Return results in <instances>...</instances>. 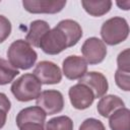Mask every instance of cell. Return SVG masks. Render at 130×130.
Listing matches in <instances>:
<instances>
[{
	"instance_id": "d4e9b609",
	"label": "cell",
	"mask_w": 130,
	"mask_h": 130,
	"mask_svg": "<svg viewBox=\"0 0 130 130\" xmlns=\"http://www.w3.org/2000/svg\"><path fill=\"white\" fill-rule=\"evenodd\" d=\"M117 5L121 8V9H124V10H128L129 9V6H130V1L129 0H126V1H123V2H117Z\"/></svg>"
},
{
	"instance_id": "e0dca14e",
	"label": "cell",
	"mask_w": 130,
	"mask_h": 130,
	"mask_svg": "<svg viewBox=\"0 0 130 130\" xmlns=\"http://www.w3.org/2000/svg\"><path fill=\"white\" fill-rule=\"evenodd\" d=\"M112 1L104 0V1H87L82 0L81 5L83 9L91 16H103L108 13L112 8Z\"/></svg>"
},
{
	"instance_id": "8fae6325",
	"label": "cell",
	"mask_w": 130,
	"mask_h": 130,
	"mask_svg": "<svg viewBox=\"0 0 130 130\" xmlns=\"http://www.w3.org/2000/svg\"><path fill=\"white\" fill-rule=\"evenodd\" d=\"M78 83L86 85L94 94V99H101L104 96L108 89H109V83L106 78V76L96 71L86 72L78 81Z\"/></svg>"
},
{
	"instance_id": "44dd1931",
	"label": "cell",
	"mask_w": 130,
	"mask_h": 130,
	"mask_svg": "<svg viewBox=\"0 0 130 130\" xmlns=\"http://www.w3.org/2000/svg\"><path fill=\"white\" fill-rule=\"evenodd\" d=\"M115 80H116V84L121 89L125 91L130 90V73L129 72L117 69L115 73Z\"/></svg>"
},
{
	"instance_id": "7402d4cb",
	"label": "cell",
	"mask_w": 130,
	"mask_h": 130,
	"mask_svg": "<svg viewBox=\"0 0 130 130\" xmlns=\"http://www.w3.org/2000/svg\"><path fill=\"white\" fill-rule=\"evenodd\" d=\"M79 130H106L103 122L94 118L85 119L79 126Z\"/></svg>"
},
{
	"instance_id": "9a60e30c",
	"label": "cell",
	"mask_w": 130,
	"mask_h": 130,
	"mask_svg": "<svg viewBox=\"0 0 130 130\" xmlns=\"http://www.w3.org/2000/svg\"><path fill=\"white\" fill-rule=\"evenodd\" d=\"M57 26L60 29H62V31L66 35L68 39L69 47L75 46L82 37V28L80 24L75 20L63 19L57 24Z\"/></svg>"
},
{
	"instance_id": "603a6c76",
	"label": "cell",
	"mask_w": 130,
	"mask_h": 130,
	"mask_svg": "<svg viewBox=\"0 0 130 130\" xmlns=\"http://www.w3.org/2000/svg\"><path fill=\"white\" fill-rule=\"evenodd\" d=\"M117 64L118 69L126 72H130V65H129V49H125L122 51L117 57Z\"/></svg>"
},
{
	"instance_id": "5bb4252c",
	"label": "cell",
	"mask_w": 130,
	"mask_h": 130,
	"mask_svg": "<svg viewBox=\"0 0 130 130\" xmlns=\"http://www.w3.org/2000/svg\"><path fill=\"white\" fill-rule=\"evenodd\" d=\"M49 30H50V25H49V23L47 21L41 20V19L34 20L29 24V28L27 30V34H26V37H25V41L30 46L39 48L42 38Z\"/></svg>"
},
{
	"instance_id": "277c9868",
	"label": "cell",
	"mask_w": 130,
	"mask_h": 130,
	"mask_svg": "<svg viewBox=\"0 0 130 130\" xmlns=\"http://www.w3.org/2000/svg\"><path fill=\"white\" fill-rule=\"evenodd\" d=\"M46 113L38 106L22 109L16 116V125L19 130H46Z\"/></svg>"
},
{
	"instance_id": "2e32d148",
	"label": "cell",
	"mask_w": 130,
	"mask_h": 130,
	"mask_svg": "<svg viewBox=\"0 0 130 130\" xmlns=\"http://www.w3.org/2000/svg\"><path fill=\"white\" fill-rule=\"evenodd\" d=\"M109 126L112 130H130V111L121 108L109 117Z\"/></svg>"
},
{
	"instance_id": "ffe728a7",
	"label": "cell",
	"mask_w": 130,
	"mask_h": 130,
	"mask_svg": "<svg viewBox=\"0 0 130 130\" xmlns=\"http://www.w3.org/2000/svg\"><path fill=\"white\" fill-rule=\"evenodd\" d=\"M11 108V103L7 95L0 92V129L5 125L7 119V113Z\"/></svg>"
},
{
	"instance_id": "5b68a950",
	"label": "cell",
	"mask_w": 130,
	"mask_h": 130,
	"mask_svg": "<svg viewBox=\"0 0 130 130\" xmlns=\"http://www.w3.org/2000/svg\"><path fill=\"white\" fill-rule=\"evenodd\" d=\"M39 48L48 55H57L69 48V43L66 35L56 25L42 38Z\"/></svg>"
},
{
	"instance_id": "9c48e42d",
	"label": "cell",
	"mask_w": 130,
	"mask_h": 130,
	"mask_svg": "<svg viewBox=\"0 0 130 130\" xmlns=\"http://www.w3.org/2000/svg\"><path fill=\"white\" fill-rule=\"evenodd\" d=\"M68 95L71 105L77 110H85L89 108L94 101V94L90 88L81 83L72 85L69 88Z\"/></svg>"
},
{
	"instance_id": "d6986e66",
	"label": "cell",
	"mask_w": 130,
	"mask_h": 130,
	"mask_svg": "<svg viewBox=\"0 0 130 130\" xmlns=\"http://www.w3.org/2000/svg\"><path fill=\"white\" fill-rule=\"evenodd\" d=\"M46 130H73V122L68 116H58L46 123Z\"/></svg>"
},
{
	"instance_id": "8992f818",
	"label": "cell",
	"mask_w": 130,
	"mask_h": 130,
	"mask_svg": "<svg viewBox=\"0 0 130 130\" xmlns=\"http://www.w3.org/2000/svg\"><path fill=\"white\" fill-rule=\"evenodd\" d=\"M37 106L40 107L46 115L58 114L64 108L63 94L56 89L44 90L37 99Z\"/></svg>"
},
{
	"instance_id": "cb8c5ba5",
	"label": "cell",
	"mask_w": 130,
	"mask_h": 130,
	"mask_svg": "<svg viewBox=\"0 0 130 130\" xmlns=\"http://www.w3.org/2000/svg\"><path fill=\"white\" fill-rule=\"evenodd\" d=\"M11 32V23L3 15H0V43H3Z\"/></svg>"
},
{
	"instance_id": "52a82bcc",
	"label": "cell",
	"mask_w": 130,
	"mask_h": 130,
	"mask_svg": "<svg viewBox=\"0 0 130 130\" xmlns=\"http://www.w3.org/2000/svg\"><path fill=\"white\" fill-rule=\"evenodd\" d=\"M81 54L83 55V59L86 63L90 65L99 64L104 61L107 55L106 44L95 37L88 38L81 46Z\"/></svg>"
},
{
	"instance_id": "6da1fadb",
	"label": "cell",
	"mask_w": 130,
	"mask_h": 130,
	"mask_svg": "<svg viewBox=\"0 0 130 130\" xmlns=\"http://www.w3.org/2000/svg\"><path fill=\"white\" fill-rule=\"evenodd\" d=\"M7 57L8 62L14 68L27 70L35 65L38 54L26 41L16 40L9 46Z\"/></svg>"
},
{
	"instance_id": "30bf717a",
	"label": "cell",
	"mask_w": 130,
	"mask_h": 130,
	"mask_svg": "<svg viewBox=\"0 0 130 130\" xmlns=\"http://www.w3.org/2000/svg\"><path fill=\"white\" fill-rule=\"evenodd\" d=\"M66 5V1L59 0H23V8L30 13H49L60 12Z\"/></svg>"
},
{
	"instance_id": "7c38bea8",
	"label": "cell",
	"mask_w": 130,
	"mask_h": 130,
	"mask_svg": "<svg viewBox=\"0 0 130 130\" xmlns=\"http://www.w3.org/2000/svg\"><path fill=\"white\" fill-rule=\"evenodd\" d=\"M62 71L68 79H80L87 71V63L82 57L71 55L63 60Z\"/></svg>"
},
{
	"instance_id": "7a4b0ae2",
	"label": "cell",
	"mask_w": 130,
	"mask_h": 130,
	"mask_svg": "<svg viewBox=\"0 0 130 130\" xmlns=\"http://www.w3.org/2000/svg\"><path fill=\"white\" fill-rule=\"evenodd\" d=\"M11 92L19 102L37 100L42 92V83L32 73H25L11 84Z\"/></svg>"
},
{
	"instance_id": "3957f363",
	"label": "cell",
	"mask_w": 130,
	"mask_h": 130,
	"mask_svg": "<svg viewBox=\"0 0 130 130\" xmlns=\"http://www.w3.org/2000/svg\"><path fill=\"white\" fill-rule=\"evenodd\" d=\"M129 35V25L125 18L114 16L106 20L101 27V36L103 42L115 46L124 42Z\"/></svg>"
},
{
	"instance_id": "ba28073f",
	"label": "cell",
	"mask_w": 130,
	"mask_h": 130,
	"mask_svg": "<svg viewBox=\"0 0 130 130\" xmlns=\"http://www.w3.org/2000/svg\"><path fill=\"white\" fill-rule=\"evenodd\" d=\"M32 74L42 84H57L62 80L61 69L51 61L39 62L36 65Z\"/></svg>"
},
{
	"instance_id": "4fadbf2b",
	"label": "cell",
	"mask_w": 130,
	"mask_h": 130,
	"mask_svg": "<svg viewBox=\"0 0 130 130\" xmlns=\"http://www.w3.org/2000/svg\"><path fill=\"white\" fill-rule=\"evenodd\" d=\"M124 107L125 104L121 98L114 94H108L101 98L96 105V110L102 117L109 118L115 111Z\"/></svg>"
},
{
	"instance_id": "ac0fdd59",
	"label": "cell",
	"mask_w": 130,
	"mask_h": 130,
	"mask_svg": "<svg viewBox=\"0 0 130 130\" xmlns=\"http://www.w3.org/2000/svg\"><path fill=\"white\" fill-rule=\"evenodd\" d=\"M19 71L14 68L7 60L0 58V85H5L13 81Z\"/></svg>"
}]
</instances>
